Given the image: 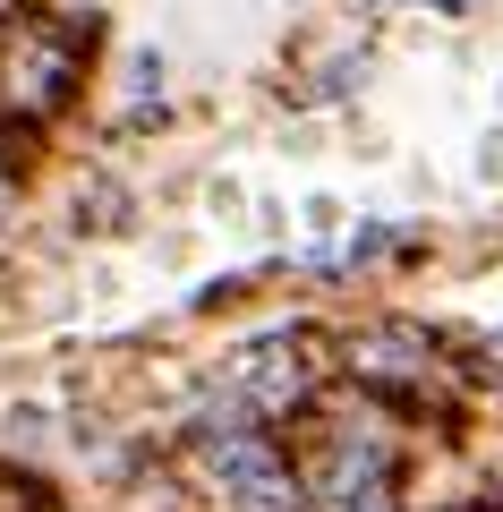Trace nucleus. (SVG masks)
<instances>
[{
	"label": "nucleus",
	"instance_id": "obj_5",
	"mask_svg": "<svg viewBox=\"0 0 503 512\" xmlns=\"http://www.w3.org/2000/svg\"><path fill=\"white\" fill-rule=\"evenodd\" d=\"M342 512H393V504H384V495H367V504H342Z\"/></svg>",
	"mask_w": 503,
	"mask_h": 512
},
{
	"label": "nucleus",
	"instance_id": "obj_3",
	"mask_svg": "<svg viewBox=\"0 0 503 512\" xmlns=\"http://www.w3.org/2000/svg\"><path fill=\"white\" fill-rule=\"evenodd\" d=\"M342 367L367 376V384H427L435 376V342L418 325H376V333H350Z\"/></svg>",
	"mask_w": 503,
	"mask_h": 512
},
{
	"label": "nucleus",
	"instance_id": "obj_2",
	"mask_svg": "<svg viewBox=\"0 0 503 512\" xmlns=\"http://www.w3.org/2000/svg\"><path fill=\"white\" fill-rule=\"evenodd\" d=\"M316 393V350L307 342H256L222 367V402H239L248 419H282Z\"/></svg>",
	"mask_w": 503,
	"mask_h": 512
},
{
	"label": "nucleus",
	"instance_id": "obj_1",
	"mask_svg": "<svg viewBox=\"0 0 503 512\" xmlns=\"http://www.w3.org/2000/svg\"><path fill=\"white\" fill-rule=\"evenodd\" d=\"M77 86V35L60 18L0 26V120H52Z\"/></svg>",
	"mask_w": 503,
	"mask_h": 512
},
{
	"label": "nucleus",
	"instance_id": "obj_6",
	"mask_svg": "<svg viewBox=\"0 0 503 512\" xmlns=\"http://www.w3.org/2000/svg\"><path fill=\"white\" fill-rule=\"evenodd\" d=\"M43 9H86V0H43Z\"/></svg>",
	"mask_w": 503,
	"mask_h": 512
},
{
	"label": "nucleus",
	"instance_id": "obj_4",
	"mask_svg": "<svg viewBox=\"0 0 503 512\" xmlns=\"http://www.w3.org/2000/svg\"><path fill=\"white\" fill-rule=\"evenodd\" d=\"M478 367H495V376H503V325H495V333L478 342Z\"/></svg>",
	"mask_w": 503,
	"mask_h": 512
},
{
	"label": "nucleus",
	"instance_id": "obj_7",
	"mask_svg": "<svg viewBox=\"0 0 503 512\" xmlns=\"http://www.w3.org/2000/svg\"><path fill=\"white\" fill-rule=\"evenodd\" d=\"M435 9H461V0H435Z\"/></svg>",
	"mask_w": 503,
	"mask_h": 512
}]
</instances>
